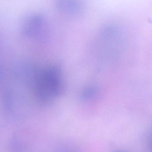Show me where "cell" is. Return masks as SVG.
<instances>
[{"label": "cell", "mask_w": 152, "mask_h": 152, "mask_svg": "<svg viewBox=\"0 0 152 152\" xmlns=\"http://www.w3.org/2000/svg\"><path fill=\"white\" fill-rule=\"evenodd\" d=\"M63 88L62 72L59 67L50 66L40 70L35 79L36 96L41 102L48 103L60 96Z\"/></svg>", "instance_id": "1"}, {"label": "cell", "mask_w": 152, "mask_h": 152, "mask_svg": "<svg viewBox=\"0 0 152 152\" xmlns=\"http://www.w3.org/2000/svg\"><path fill=\"white\" fill-rule=\"evenodd\" d=\"M59 5L63 13L68 16H76L84 9L82 0H59Z\"/></svg>", "instance_id": "2"}, {"label": "cell", "mask_w": 152, "mask_h": 152, "mask_svg": "<svg viewBox=\"0 0 152 152\" xmlns=\"http://www.w3.org/2000/svg\"><path fill=\"white\" fill-rule=\"evenodd\" d=\"M97 94V89L94 87L87 88L83 91L81 94V97L84 101H90L94 98Z\"/></svg>", "instance_id": "3"}]
</instances>
